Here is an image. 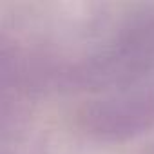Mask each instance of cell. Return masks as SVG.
<instances>
[{"label":"cell","mask_w":154,"mask_h":154,"mask_svg":"<svg viewBox=\"0 0 154 154\" xmlns=\"http://www.w3.org/2000/svg\"><path fill=\"white\" fill-rule=\"evenodd\" d=\"M78 127L98 141L120 143L154 129V85L131 87L85 103Z\"/></svg>","instance_id":"1"}]
</instances>
